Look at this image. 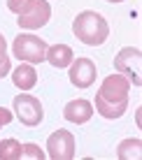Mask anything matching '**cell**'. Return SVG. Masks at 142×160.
I'll list each match as a JSON object with an SVG mask.
<instances>
[{
	"mask_svg": "<svg viewBox=\"0 0 142 160\" xmlns=\"http://www.w3.org/2000/svg\"><path fill=\"white\" fill-rule=\"evenodd\" d=\"M12 51L21 63L37 65V63H45L47 60V42L42 40V37H37V35H26V32H21L19 37H14Z\"/></svg>",
	"mask_w": 142,
	"mask_h": 160,
	"instance_id": "3957f363",
	"label": "cell"
},
{
	"mask_svg": "<svg viewBox=\"0 0 142 160\" xmlns=\"http://www.w3.org/2000/svg\"><path fill=\"white\" fill-rule=\"evenodd\" d=\"M75 60V53L68 44H54V47H47V63H51L54 68L63 70L70 68V63Z\"/></svg>",
	"mask_w": 142,
	"mask_h": 160,
	"instance_id": "8fae6325",
	"label": "cell"
},
{
	"mask_svg": "<svg viewBox=\"0 0 142 160\" xmlns=\"http://www.w3.org/2000/svg\"><path fill=\"white\" fill-rule=\"evenodd\" d=\"M70 84L77 86V88H89L96 84V77H98V70H96V63L91 58H77L70 63Z\"/></svg>",
	"mask_w": 142,
	"mask_h": 160,
	"instance_id": "ba28073f",
	"label": "cell"
},
{
	"mask_svg": "<svg viewBox=\"0 0 142 160\" xmlns=\"http://www.w3.org/2000/svg\"><path fill=\"white\" fill-rule=\"evenodd\" d=\"M5 58H9L7 56V42H5V37L0 35V63H3Z\"/></svg>",
	"mask_w": 142,
	"mask_h": 160,
	"instance_id": "ac0fdd59",
	"label": "cell"
},
{
	"mask_svg": "<svg viewBox=\"0 0 142 160\" xmlns=\"http://www.w3.org/2000/svg\"><path fill=\"white\" fill-rule=\"evenodd\" d=\"M47 156L51 160H72L75 158V137L68 130H56L47 139Z\"/></svg>",
	"mask_w": 142,
	"mask_h": 160,
	"instance_id": "52a82bcc",
	"label": "cell"
},
{
	"mask_svg": "<svg viewBox=\"0 0 142 160\" xmlns=\"http://www.w3.org/2000/svg\"><path fill=\"white\" fill-rule=\"evenodd\" d=\"M49 19H51V5L47 0H30V7L24 14H19L16 23L24 30H35V28L47 26Z\"/></svg>",
	"mask_w": 142,
	"mask_h": 160,
	"instance_id": "8992f818",
	"label": "cell"
},
{
	"mask_svg": "<svg viewBox=\"0 0 142 160\" xmlns=\"http://www.w3.org/2000/svg\"><path fill=\"white\" fill-rule=\"evenodd\" d=\"M72 32L86 47H100L110 37V26H107L103 14L93 12V9H86V12H79L77 19L72 21Z\"/></svg>",
	"mask_w": 142,
	"mask_h": 160,
	"instance_id": "7a4b0ae2",
	"label": "cell"
},
{
	"mask_svg": "<svg viewBox=\"0 0 142 160\" xmlns=\"http://www.w3.org/2000/svg\"><path fill=\"white\" fill-rule=\"evenodd\" d=\"M12 81L19 91H30L37 84V72L30 63H21L16 70H12Z\"/></svg>",
	"mask_w": 142,
	"mask_h": 160,
	"instance_id": "30bf717a",
	"label": "cell"
},
{
	"mask_svg": "<svg viewBox=\"0 0 142 160\" xmlns=\"http://www.w3.org/2000/svg\"><path fill=\"white\" fill-rule=\"evenodd\" d=\"M14 112H16V118L21 121L24 125H28V128H35V125L42 123V116H45V112H42V104L37 98L28 95V93H19V95L14 98Z\"/></svg>",
	"mask_w": 142,
	"mask_h": 160,
	"instance_id": "5b68a950",
	"label": "cell"
},
{
	"mask_svg": "<svg viewBox=\"0 0 142 160\" xmlns=\"http://www.w3.org/2000/svg\"><path fill=\"white\" fill-rule=\"evenodd\" d=\"M19 158H21V144L16 139L0 142V160H19Z\"/></svg>",
	"mask_w": 142,
	"mask_h": 160,
	"instance_id": "4fadbf2b",
	"label": "cell"
},
{
	"mask_svg": "<svg viewBox=\"0 0 142 160\" xmlns=\"http://www.w3.org/2000/svg\"><path fill=\"white\" fill-rule=\"evenodd\" d=\"M21 158H30V160H45V151L37 144H21Z\"/></svg>",
	"mask_w": 142,
	"mask_h": 160,
	"instance_id": "5bb4252c",
	"label": "cell"
},
{
	"mask_svg": "<svg viewBox=\"0 0 142 160\" xmlns=\"http://www.w3.org/2000/svg\"><path fill=\"white\" fill-rule=\"evenodd\" d=\"M128 93H130V81L124 74L114 72L105 77L96 93V112L110 121L121 118L128 109Z\"/></svg>",
	"mask_w": 142,
	"mask_h": 160,
	"instance_id": "6da1fadb",
	"label": "cell"
},
{
	"mask_svg": "<svg viewBox=\"0 0 142 160\" xmlns=\"http://www.w3.org/2000/svg\"><path fill=\"white\" fill-rule=\"evenodd\" d=\"M28 7H30V0H7V9H9V12H14L16 16L24 14Z\"/></svg>",
	"mask_w": 142,
	"mask_h": 160,
	"instance_id": "9a60e30c",
	"label": "cell"
},
{
	"mask_svg": "<svg viewBox=\"0 0 142 160\" xmlns=\"http://www.w3.org/2000/svg\"><path fill=\"white\" fill-rule=\"evenodd\" d=\"M63 116H65V121H70L75 125H84L93 116V104L89 100H82V98L79 100H70L63 107Z\"/></svg>",
	"mask_w": 142,
	"mask_h": 160,
	"instance_id": "9c48e42d",
	"label": "cell"
},
{
	"mask_svg": "<svg viewBox=\"0 0 142 160\" xmlns=\"http://www.w3.org/2000/svg\"><path fill=\"white\" fill-rule=\"evenodd\" d=\"M12 72V63H9V58H5L3 63H0V79H3L5 74H9Z\"/></svg>",
	"mask_w": 142,
	"mask_h": 160,
	"instance_id": "e0dca14e",
	"label": "cell"
},
{
	"mask_svg": "<svg viewBox=\"0 0 142 160\" xmlns=\"http://www.w3.org/2000/svg\"><path fill=\"white\" fill-rule=\"evenodd\" d=\"M14 118V114L9 112V109H5V107H0V128H3V125H7L9 121Z\"/></svg>",
	"mask_w": 142,
	"mask_h": 160,
	"instance_id": "2e32d148",
	"label": "cell"
},
{
	"mask_svg": "<svg viewBox=\"0 0 142 160\" xmlns=\"http://www.w3.org/2000/svg\"><path fill=\"white\" fill-rule=\"evenodd\" d=\"M107 2H124V0H107Z\"/></svg>",
	"mask_w": 142,
	"mask_h": 160,
	"instance_id": "d6986e66",
	"label": "cell"
},
{
	"mask_svg": "<svg viewBox=\"0 0 142 160\" xmlns=\"http://www.w3.org/2000/svg\"><path fill=\"white\" fill-rule=\"evenodd\" d=\"M114 70L124 74L133 86H142V53L135 47H124L121 51L114 56Z\"/></svg>",
	"mask_w": 142,
	"mask_h": 160,
	"instance_id": "277c9868",
	"label": "cell"
},
{
	"mask_svg": "<svg viewBox=\"0 0 142 160\" xmlns=\"http://www.w3.org/2000/svg\"><path fill=\"white\" fill-rule=\"evenodd\" d=\"M119 160H140L142 158V142L140 139H124L117 148Z\"/></svg>",
	"mask_w": 142,
	"mask_h": 160,
	"instance_id": "7c38bea8",
	"label": "cell"
}]
</instances>
